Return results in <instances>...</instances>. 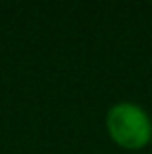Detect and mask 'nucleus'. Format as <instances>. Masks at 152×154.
Listing matches in <instances>:
<instances>
[{"mask_svg": "<svg viewBox=\"0 0 152 154\" xmlns=\"http://www.w3.org/2000/svg\"><path fill=\"white\" fill-rule=\"evenodd\" d=\"M109 139L125 150H141L152 140V119L142 105L135 102H117L105 115Z\"/></svg>", "mask_w": 152, "mask_h": 154, "instance_id": "f257e3e1", "label": "nucleus"}]
</instances>
